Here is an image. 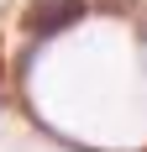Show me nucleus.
I'll list each match as a JSON object with an SVG mask.
<instances>
[{
    "instance_id": "f257e3e1",
    "label": "nucleus",
    "mask_w": 147,
    "mask_h": 152,
    "mask_svg": "<svg viewBox=\"0 0 147 152\" xmlns=\"http://www.w3.org/2000/svg\"><path fill=\"white\" fill-rule=\"evenodd\" d=\"M79 11H84V0H42L37 5V16H32V31L37 37H47V31L68 26V21H79Z\"/></svg>"
}]
</instances>
